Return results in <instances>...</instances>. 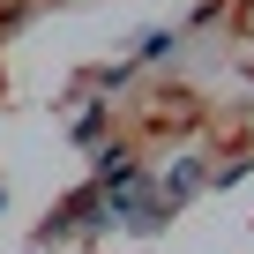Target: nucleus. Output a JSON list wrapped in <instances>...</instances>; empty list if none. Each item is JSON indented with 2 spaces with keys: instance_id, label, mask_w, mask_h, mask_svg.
<instances>
[{
  "instance_id": "f257e3e1",
  "label": "nucleus",
  "mask_w": 254,
  "mask_h": 254,
  "mask_svg": "<svg viewBox=\"0 0 254 254\" xmlns=\"http://www.w3.org/2000/svg\"><path fill=\"white\" fill-rule=\"evenodd\" d=\"M194 187H209V172H202V165H180V172L165 180V202H187Z\"/></svg>"
},
{
  "instance_id": "7ed1b4c3",
  "label": "nucleus",
  "mask_w": 254,
  "mask_h": 254,
  "mask_svg": "<svg viewBox=\"0 0 254 254\" xmlns=\"http://www.w3.org/2000/svg\"><path fill=\"white\" fill-rule=\"evenodd\" d=\"M0 209H8V187H0Z\"/></svg>"
},
{
  "instance_id": "f03ea898",
  "label": "nucleus",
  "mask_w": 254,
  "mask_h": 254,
  "mask_svg": "<svg viewBox=\"0 0 254 254\" xmlns=\"http://www.w3.org/2000/svg\"><path fill=\"white\" fill-rule=\"evenodd\" d=\"M172 53V30H142V60H165Z\"/></svg>"
}]
</instances>
